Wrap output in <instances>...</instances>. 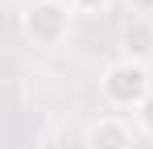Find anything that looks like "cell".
I'll return each mask as SVG.
<instances>
[{
	"instance_id": "cell-1",
	"label": "cell",
	"mask_w": 153,
	"mask_h": 149,
	"mask_svg": "<svg viewBox=\"0 0 153 149\" xmlns=\"http://www.w3.org/2000/svg\"><path fill=\"white\" fill-rule=\"evenodd\" d=\"M71 0H33L25 8V17H21V25H25V37L33 42V46L42 50H54L66 42V33H71Z\"/></svg>"
},
{
	"instance_id": "cell-2",
	"label": "cell",
	"mask_w": 153,
	"mask_h": 149,
	"mask_svg": "<svg viewBox=\"0 0 153 149\" xmlns=\"http://www.w3.org/2000/svg\"><path fill=\"white\" fill-rule=\"evenodd\" d=\"M100 91H103V99H108L112 108H132V112H137V108L149 99V66L120 58V62H112V66L103 71Z\"/></svg>"
},
{
	"instance_id": "cell-3",
	"label": "cell",
	"mask_w": 153,
	"mask_h": 149,
	"mask_svg": "<svg viewBox=\"0 0 153 149\" xmlns=\"http://www.w3.org/2000/svg\"><path fill=\"white\" fill-rule=\"evenodd\" d=\"M120 46H124L128 62H141V66H153V17H141L132 13L120 29Z\"/></svg>"
},
{
	"instance_id": "cell-4",
	"label": "cell",
	"mask_w": 153,
	"mask_h": 149,
	"mask_svg": "<svg viewBox=\"0 0 153 149\" xmlns=\"http://www.w3.org/2000/svg\"><path fill=\"white\" fill-rule=\"evenodd\" d=\"M87 149H132V128L116 116H103L87 128Z\"/></svg>"
},
{
	"instance_id": "cell-5",
	"label": "cell",
	"mask_w": 153,
	"mask_h": 149,
	"mask_svg": "<svg viewBox=\"0 0 153 149\" xmlns=\"http://www.w3.org/2000/svg\"><path fill=\"white\" fill-rule=\"evenodd\" d=\"M108 4L112 0H71V8L83 13V17H100V13H108Z\"/></svg>"
},
{
	"instance_id": "cell-6",
	"label": "cell",
	"mask_w": 153,
	"mask_h": 149,
	"mask_svg": "<svg viewBox=\"0 0 153 149\" xmlns=\"http://www.w3.org/2000/svg\"><path fill=\"white\" fill-rule=\"evenodd\" d=\"M137 124H141V133H145V137H153V95L137 108Z\"/></svg>"
},
{
	"instance_id": "cell-7",
	"label": "cell",
	"mask_w": 153,
	"mask_h": 149,
	"mask_svg": "<svg viewBox=\"0 0 153 149\" xmlns=\"http://www.w3.org/2000/svg\"><path fill=\"white\" fill-rule=\"evenodd\" d=\"M128 8L141 13V17H153V0H128Z\"/></svg>"
},
{
	"instance_id": "cell-8",
	"label": "cell",
	"mask_w": 153,
	"mask_h": 149,
	"mask_svg": "<svg viewBox=\"0 0 153 149\" xmlns=\"http://www.w3.org/2000/svg\"><path fill=\"white\" fill-rule=\"evenodd\" d=\"M149 95H153V66H149Z\"/></svg>"
}]
</instances>
